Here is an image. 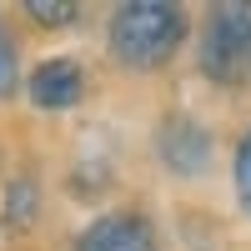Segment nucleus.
Masks as SVG:
<instances>
[{"label":"nucleus","instance_id":"1","mask_svg":"<svg viewBox=\"0 0 251 251\" xmlns=\"http://www.w3.org/2000/svg\"><path fill=\"white\" fill-rule=\"evenodd\" d=\"M186 40V10L166 0H131L111 15V55L131 71H156Z\"/></svg>","mask_w":251,"mask_h":251},{"label":"nucleus","instance_id":"2","mask_svg":"<svg viewBox=\"0 0 251 251\" xmlns=\"http://www.w3.org/2000/svg\"><path fill=\"white\" fill-rule=\"evenodd\" d=\"M201 71L221 86L251 80V5L246 0L211 5L206 30H201Z\"/></svg>","mask_w":251,"mask_h":251},{"label":"nucleus","instance_id":"3","mask_svg":"<svg viewBox=\"0 0 251 251\" xmlns=\"http://www.w3.org/2000/svg\"><path fill=\"white\" fill-rule=\"evenodd\" d=\"M156 156L171 166L176 176H201L206 166H211V136H206V126L191 121V116H171L156 131Z\"/></svg>","mask_w":251,"mask_h":251},{"label":"nucleus","instance_id":"4","mask_svg":"<svg viewBox=\"0 0 251 251\" xmlns=\"http://www.w3.org/2000/svg\"><path fill=\"white\" fill-rule=\"evenodd\" d=\"M80 91H86V75L71 55H55V60H40L30 71V100L40 111H71Z\"/></svg>","mask_w":251,"mask_h":251},{"label":"nucleus","instance_id":"5","mask_svg":"<svg viewBox=\"0 0 251 251\" xmlns=\"http://www.w3.org/2000/svg\"><path fill=\"white\" fill-rule=\"evenodd\" d=\"M75 251H156V231L146 216H100L86 226Z\"/></svg>","mask_w":251,"mask_h":251},{"label":"nucleus","instance_id":"6","mask_svg":"<svg viewBox=\"0 0 251 251\" xmlns=\"http://www.w3.org/2000/svg\"><path fill=\"white\" fill-rule=\"evenodd\" d=\"M40 216V191H35V181L30 176H20L5 186V226L10 231H30Z\"/></svg>","mask_w":251,"mask_h":251},{"label":"nucleus","instance_id":"7","mask_svg":"<svg viewBox=\"0 0 251 251\" xmlns=\"http://www.w3.org/2000/svg\"><path fill=\"white\" fill-rule=\"evenodd\" d=\"M25 15L40 20V25H50V30H60V25H71L80 15V5H71V0H25Z\"/></svg>","mask_w":251,"mask_h":251},{"label":"nucleus","instance_id":"8","mask_svg":"<svg viewBox=\"0 0 251 251\" xmlns=\"http://www.w3.org/2000/svg\"><path fill=\"white\" fill-rule=\"evenodd\" d=\"M15 86H20V55H15L10 30L0 25V100H10V96H15Z\"/></svg>","mask_w":251,"mask_h":251},{"label":"nucleus","instance_id":"9","mask_svg":"<svg viewBox=\"0 0 251 251\" xmlns=\"http://www.w3.org/2000/svg\"><path fill=\"white\" fill-rule=\"evenodd\" d=\"M236 201H241V211L251 216V131L236 146Z\"/></svg>","mask_w":251,"mask_h":251}]
</instances>
